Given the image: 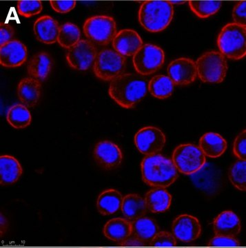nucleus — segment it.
Returning <instances> with one entry per match:
<instances>
[{"instance_id": "nucleus-1", "label": "nucleus", "mask_w": 246, "mask_h": 248, "mask_svg": "<svg viewBox=\"0 0 246 248\" xmlns=\"http://www.w3.org/2000/svg\"><path fill=\"white\" fill-rule=\"evenodd\" d=\"M148 79L136 73H123L112 79L108 94L120 107L135 108L147 94Z\"/></svg>"}, {"instance_id": "nucleus-2", "label": "nucleus", "mask_w": 246, "mask_h": 248, "mask_svg": "<svg viewBox=\"0 0 246 248\" xmlns=\"http://www.w3.org/2000/svg\"><path fill=\"white\" fill-rule=\"evenodd\" d=\"M141 171L143 182L153 187L166 188L174 184L179 177L172 160L160 154L148 155L143 158Z\"/></svg>"}, {"instance_id": "nucleus-3", "label": "nucleus", "mask_w": 246, "mask_h": 248, "mask_svg": "<svg viewBox=\"0 0 246 248\" xmlns=\"http://www.w3.org/2000/svg\"><path fill=\"white\" fill-rule=\"evenodd\" d=\"M174 16V8L169 1H145L139 10V24L145 30L159 32L170 25Z\"/></svg>"}, {"instance_id": "nucleus-4", "label": "nucleus", "mask_w": 246, "mask_h": 248, "mask_svg": "<svg viewBox=\"0 0 246 248\" xmlns=\"http://www.w3.org/2000/svg\"><path fill=\"white\" fill-rule=\"evenodd\" d=\"M217 45L226 58L239 60L246 55V27L234 23L226 24L218 36Z\"/></svg>"}, {"instance_id": "nucleus-5", "label": "nucleus", "mask_w": 246, "mask_h": 248, "mask_svg": "<svg viewBox=\"0 0 246 248\" xmlns=\"http://www.w3.org/2000/svg\"><path fill=\"white\" fill-rule=\"evenodd\" d=\"M197 76L204 83L219 84L227 74V60L218 51L206 52L196 62Z\"/></svg>"}, {"instance_id": "nucleus-6", "label": "nucleus", "mask_w": 246, "mask_h": 248, "mask_svg": "<svg viewBox=\"0 0 246 248\" xmlns=\"http://www.w3.org/2000/svg\"><path fill=\"white\" fill-rule=\"evenodd\" d=\"M83 31L88 40L94 45L107 46L117 35V24L110 16H92L84 22Z\"/></svg>"}, {"instance_id": "nucleus-7", "label": "nucleus", "mask_w": 246, "mask_h": 248, "mask_svg": "<svg viewBox=\"0 0 246 248\" xmlns=\"http://www.w3.org/2000/svg\"><path fill=\"white\" fill-rule=\"evenodd\" d=\"M172 160L177 171L185 175H191L203 169L206 156L201 148L191 143L181 144L172 153Z\"/></svg>"}, {"instance_id": "nucleus-8", "label": "nucleus", "mask_w": 246, "mask_h": 248, "mask_svg": "<svg viewBox=\"0 0 246 248\" xmlns=\"http://www.w3.org/2000/svg\"><path fill=\"white\" fill-rule=\"evenodd\" d=\"M126 58L112 49H103L97 53L93 65L94 75L104 81H110L123 74Z\"/></svg>"}, {"instance_id": "nucleus-9", "label": "nucleus", "mask_w": 246, "mask_h": 248, "mask_svg": "<svg viewBox=\"0 0 246 248\" xmlns=\"http://www.w3.org/2000/svg\"><path fill=\"white\" fill-rule=\"evenodd\" d=\"M165 62V53L157 46L146 44L133 55V66L138 74L150 76L160 69Z\"/></svg>"}, {"instance_id": "nucleus-10", "label": "nucleus", "mask_w": 246, "mask_h": 248, "mask_svg": "<svg viewBox=\"0 0 246 248\" xmlns=\"http://www.w3.org/2000/svg\"><path fill=\"white\" fill-rule=\"evenodd\" d=\"M97 53V49L92 42L81 40L68 49L66 55V61L73 69L86 71L94 63Z\"/></svg>"}, {"instance_id": "nucleus-11", "label": "nucleus", "mask_w": 246, "mask_h": 248, "mask_svg": "<svg viewBox=\"0 0 246 248\" xmlns=\"http://www.w3.org/2000/svg\"><path fill=\"white\" fill-rule=\"evenodd\" d=\"M134 140L138 151L146 156L158 154L162 151L166 142L165 134L154 126L140 129L135 135Z\"/></svg>"}, {"instance_id": "nucleus-12", "label": "nucleus", "mask_w": 246, "mask_h": 248, "mask_svg": "<svg viewBox=\"0 0 246 248\" xmlns=\"http://www.w3.org/2000/svg\"><path fill=\"white\" fill-rule=\"evenodd\" d=\"M93 157L96 164L105 170L118 169L123 159L121 148L113 142L107 140L99 141L96 144Z\"/></svg>"}, {"instance_id": "nucleus-13", "label": "nucleus", "mask_w": 246, "mask_h": 248, "mask_svg": "<svg viewBox=\"0 0 246 248\" xmlns=\"http://www.w3.org/2000/svg\"><path fill=\"white\" fill-rule=\"evenodd\" d=\"M167 72L172 82L177 86L192 84L197 77L196 63L189 58H181L171 62Z\"/></svg>"}, {"instance_id": "nucleus-14", "label": "nucleus", "mask_w": 246, "mask_h": 248, "mask_svg": "<svg viewBox=\"0 0 246 248\" xmlns=\"http://www.w3.org/2000/svg\"><path fill=\"white\" fill-rule=\"evenodd\" d=\"M172 231L176 239L184 243L193 242L201 236V223L195 217L182 215L174 220Z\"/></svg>"}, {"instance_id": "nucleus-15", "label": "nucleus", "mask_w": 246, "mask_h": 248, "mask_svg": "<svg viewBox=\"0 0 246 248\" xmlns=\"http://www.w3.org/2000/svg\"><path fill=\"white\" fill-rule=\"evenodd\" d=\"M27 48L22 42L13 40L0 46V64L5 68H17L27 60Z\"/></svg>"}, {"instance_id": "nucleus-16", "label": "nucleus", "mask_w": 246, "mask_h": 248, "mask_svg": "<svg viewBox=\"0 0 246 248\" xmlns=\"http://www.w3.org/2000/svg\"><path fill=\"white\" fill-rule=\"evenodd\" d=\"M112 45L117 53L124 57L133 56L143 45L139 34L132 29H123L117 32Z\"/></svg>"}, {"instance_id": "nucleus-17", "label": "nucleus", "mask_w": 246, "mask_h": 248, "mask_svg": "<svg viewBox=\"0 0 246 248\" xmlns=\"http://www.w3.org/2000/svg\"><path fill=\"white\" fill-rule=\"evenodd\" d=\"M60 27L59 23L53 17L42 16L34 24V35L39 42L45 45H53L58 42Z\"/></svg>"}, {"instance_id": "nucleus-18", "label": "nucleus", "mask_w": 246, "mask_h": 248, "mask_svg": "<svg viewBox=\"0 0 246 248\" xmlns=\"http://www.w3.org/2000/svg\"><path fill=\"white\" fill-rule=\"evenodd\" d=\"M213 228L216 236L236 237L240 233L242 225L239 217L234 212H222L213 221Z\"/></svg>"}, {"instance_id": "nucleus-19", "label": "nucleus", "mask_w": 246, "mask_h": 248, "mask_svg": "<svg viewBox=\"0 0 246 248\" xmlns=\"http://www.w3.org/2000/svg\"><path fill=\"white\" fill-rule=\"evenodd\" d=\"M17 93L18 99L23 105L27 108L35 107L42 93L41 81L30 77L24 78L18 84Z\"/></svg>"}, {"instance_id": "nucleus-20", "label": "nucleus", "mask_w": 246, "mask_h": 248, "mask_svg": "<svg viewBox=\"0 0 246 248\" xmlns=\"http://www.w3.org/2000/svg\"><path fill=\"white\" fill-rule=\"evenodd\" d=\"M53 64V59L50 54L40 52L35 54L29 60L27 66L28 74L30 78L40 81H45L49 76Z\"/></svg>"}, {"instance_id": "nucleus-21", "label": "nucleus", "mask_w": 246, "mask_h": 248, "mask_svg": "<svg viewBox=\"0 0 246 248\" xmlns=\"http://www.w3.org/2000/svg\"><path fill=\"white\" fill-rule=\"evenodd\" d=\"M23 169L20 163L11 155L0 156V184L11 186L15 184L22 177Z\"/></svg>"}, {"instance_id": "nucleus-22", "label": "nucleus", "mask_w": 246, "mask_h": 248, "mask_svg": "<svg viewBox=\"0 0 246 248\" xmlns=\"http://www.w3.org/2000/svg\"><path fill=\"white\" fill-rule=\"evenodd\" d=\"M144 200L148 211L164 213L170 208L172 196L165 188L154 187L146 193Z\"/></svg>"}, {"instance_id": "nucleus-23", "label": "nucleus", "mask_w": 246, "mask_h": 248, "mask_svg": "<svg viewBox=\"0 0 246 248\" xmlns=\"http://www.w3.org/2000/svg\"><path fill=\"white\" fill-rule=\"evenodd\" d=\"M103 232L107 239L120 244L132 234V222L126 218H112L106 223Z\"/></svg>"}, {"instance_id": "nucleus-24", "label": "nucleus", "mask_w": 246, "mask_h": 248, "mask_svg": "<svg viewBox=\"0 0 246 248\" xmlns=\"http://www.w3.org/2000/svg\"><path fill=\"white\" fill-rule=\"evenodd\" d=\"M123 198L120 191L115 189L104 190L97 198V210L103 216L113 215L121 209Z\"/></svg>"}, {"instance_id": "nucleus-25", "label": "nucleus", "mask_w": 246, "mask_h": 248, "mask_svg": "<svg viewBox=\"0 0 246 248\" xmlns=\"http://www.w3.org/2000/svg\"><path fill=\"white\" fill-rule=\"evenodd\" d=\"M200 147L203 154L210 158H218L227 149V141L219 134H204L200 140Z\"/></svg>"}, {"instance_id": "nucleus-26", "label": "nucleus", "mask_w": 246, "mask_h": 248, "mask_svg": "<svg viewBox=\"0 0 246 248\" xmlns=\"http://www.w3.org/2000/svg\"><path fill=\"white\" fill-rule=\"evenodd\" d=\"M121 210L125 218L131 222L144 217L148 211L144 199L137 194L123 197Z\"/></svg>"}, {"instance_id": "nucleus-27", "label": "nucleus", "mask_w": 246, "mask_h": 248, "mask_svg": "<svg viewBox=\"0 0 246 248\" xmlns=\"http://www.w3.org/2000/svg\"><path fill=\"white\" fill-rule=\"evenodd\" d=\"M159 232L157 221L150 217H143L132 221V234L149 246L154 236Z\"/></svg>"}, {"instance_id": "nucleus-28", "label": "nucleus", "mask_w": 246, "mask_h": 248, "mask_svg": "<svg viewBox=\"0 0 246 248\" xmlns=\"http://www.w3.org/2000/svg\"><path fill=\"white\" fill-rule=\"evenodd\" d=\"M175 84L169 77L164 75L154 76L150 80L148 89L153 97L159 99H167L172 95Z\"/></svg>"}, {"instance_id": "nucleus-29", "label": "nucleus", "mask_w": 246, "mask_h": 248, "mask_svg": "<svg viewBox=\"0 0 246 248\" xmlns=\"http://www.w3.org/2000/svg\"><path fill=\"white\" fill-rule=\"evenodd\" d=\"M6 120L14 128L24 129L31 124L32 116L26 106L16 104L8 110Z\"/></svg>"}, {"instance_id": "nucleus-30", "label": "nucleus", "mask_w": 246, "mask_h": 248, "mask_svg": "<svg viewBox=\"0 0 246 248\" xmlns=\"http://www.w3.org/2000/svg\"><path fill=\"white\" fill-rule=\"evenodd\" d=\"M81 31L76 24L66 22L60 26L58 42L60 46L69 49L80 41Z\"/></svg>"}, {"instance_id": "nucleus-31", "label": "nucleus", "mask_w": 246, "mask_h": 248, "mask_svg": "<svg viewBox=\"0 0 246 248\" xmlns=\"http://www.w3.org/2000/svg\"><path fill=\"white\" fill-rule=\"evenodd\" d=\"M192 11L200 18H208L216 14L222 6L221 1H189Z\"/></svg>"}, {"instance_id": "nucleus-32", "label": "nucleus", "mask_w": 246, "mask_h": 248, "mask_svg": "<svg viewBox=\"0 0 246 248\" xmlns=\"http://www.w3.org/2000/svg\"><path fill=\"white\" fill-rule=\"evenodd\" d=\"M229 177L231 184L237 190H246V161L239 159L231 166Z\"/></svg>"}, {"instance_id": "nucleus-33", "label": "nucleus", "mask_w": 246, "mask_h": 248, "mask_svg": "<svg viewBox=\"0 0 246 248\" xmlns=\"http://www.w3.org/2000/svg\"><path fill=\"white\" fill-rule=\"evenodd\" d=\"M18 14L24 17H31L42 12L43 6L39 0H21L17 2Z\"/></svg>"}, {"instance_id": "nucleus-34", "label": "nucleus", "mask_w": 246, "mask_h": 248, "mask_svg": "<svg viewBox=\"0 0 246 248\" xmlns=\"http://www.w3.org/2000/svg\"><path fill=\"white\" fill-rule=\"evenodd\" d=\"M176 245L177 239L175 236L166 231L159 232L149 244L152 247H175Z\"/></svg>"}, {"instance_id": "nucleus-35", "label": "nucleus", "mask_w": 246, "mask_h": 248, "mask_svg": "<svg viewBox=\"0 0 246 248\" xmlns=\"http://www.w3.org/2000/svg\"><path fill=\"white\" fill-rule=\"evenodd\" d=\"M233 153L239 159L246 161V130L237 135L233 144Z\"/></svg>"}, {"instance_id": "nucleus-36", "label": "nucleus", "mask_w": 246, "mask_h": 248, "mask_svg": "<svg viewBox=\"0 0 246 248\" xmlns=\"http://www.w3.org/2000/svg\"><path fill=\"white\" fill-rule=\"evenodd\" d=\"M211 247H239L240 243L235 237L231 236H216L208 243Z\"/></svg>"}, {"instance_id": "nucleus-37", "label": "nucleus", "mask_w": 246, "mask_h": 248, "mask_svg": "<svg viewBox=\"0 0 246 248\" xmlns=\"http://www.w3.org/2000/svg\"><path fill=\"white\" fill-rule=\"evenodd\" d=\"M232 18L234 24L246 27V1L238 2L232 11Z\"/></svg>"}, {"instance_id": "nucleus-38", "label": "nucleus", "mask_w": 246, "mask_h": 248, "mask_svg": "<svg viewBox=\"0 0 246 248\" xmlns=\"http://www.w3.org/2000/svg\"><path fill=\"white\" fill-rule=\"evenodd\" d=\"M76 1H50V4L52 9L55 12L59 14H64L69 13L72 10L75 9L76 6Z\"/></svg>"}, {"instance_id": "nucleus-39", "label": "nucleus", "mask_w": 246, "mask_h": 248, "mask_svg": "<svg viewBox=\"0 0 246 248\" xmlns=\"http://www.w3.org/2000/svg\"><path fill=\"white\" fill-rule=\"evenodd\" d=\"M14 35V28L6 23H0V46L12 41Z\"/></svg>"}, {"instance_id": "nucleus-40", "label": "nucleus", "mask_w": 246, "mask_h": 248, "mask_svg": "<svg viewBox=\"0 0 246 248\" xmlns=\"http://www.w3.org/2000/svg\"><path fill=\"white\" fill-rule=\"evenodd\" d=\"M119 244L123 247H144L148 246V244L133 234L130 235L125 241Z\"/></svg>"}, {"instance_id": "nucleus-41", "label": "nucleus", "mask_w": 246, "mask_h": 248, "mask_svg": "<svg viewBox=\"0 0 246 248\" xmlns=\"http://www.w3.org/2000/svg\"><path fill=\"white\" fill-rule=\"evenodd\" d=\"M1 236H4L6 232L7 231L8 226H9V224H8L7 219H6V217L1 214Z\"/></svg>"}, {"instance_id": "nucleus-42", "label": "nucleus", "mask_w": 246, "mask_h": 248, "mask_svg": "<svg viewBox=\"0 0 246 248\" xmlns=\"http://www.w3.org/2000/svg\"><path fill=\"white\" fill-rule=\"evenodd\" d=\"M170 4H185L186 1H169Z\"/></svg>"}]
</instances>
